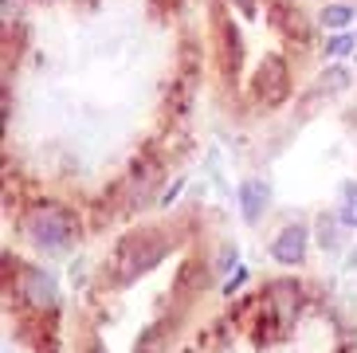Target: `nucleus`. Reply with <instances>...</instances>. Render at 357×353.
Returning a JSON list of instances; mask_svg holds the SVG:
<instances>
[{
	"label": "nucleus",
	"instance_id": "1",
	"mask_svg": "<svg viewBox=\"0 0 357 353\" xmlns=\"http://www.w3.org/2000/svg\"><path fill=\"white\" fill-rule=\"evenodd\" d=\"M165 251H169V239L158 236V232H142V236L122 239V248H118V255H114V279L130 283V279H137V275H146L149 267L161 263Z\"/></svg>",
	"mask_w": 357,
	"mask_h": 353
},
{
	"label": "nucleus",
	"instance_id": "2",
	"mask_svg": "<svg viewBox=\"0 0 357 353\" xmlns=\"http://www.w3.org/2000/svg\"><path fill=\"white\" fill-rule=\"evenodd\" d=\"M24 232H28V239H32V243H40V248L63 251L67 243L75 239V232H79V228H75V220H71V212H67V208L40 204V208H32V212H28Z\"/></svg>",
	"mask_w": 357,
	"mask_h": 353
},
{
	"label": "nucleus",
	"instance_id": "3",
	"mask_svg": "<svg viewBox=\"0 0 357 353\" xmlns=\"http://www.w3.org/2000/svg\"><path fill=\"white\" fill-rule=\"evenodd\" d=\"M287 63L279 59V55H267V59L259 63V71H255V94H259L267 106L283 103L287 98Z\"/></svg>",
	"mask_w": 357,
	"mask_h": 353
},
{
	"label": "nucleus",
	"instance_id": "4",
	"mask_svg": "<svg viewBox=\"0 0 357 353\" xmlns=\"http://www.w3.org/2000/svg\"><path fill=\"white\" fill-rule=\"evenodd\" d=\"M20 299L32 302V306H40V310H52L55 302H59V287H55V279L47 275V271H24L20 275Z\"/></svg>",
	"mask_w": 357,
	"mask_h": 353
},
{
	"label": "nucleus",
	"instance_id": "5",
	"mask_svg": "<svg viewBox=\"0 0 357 353\" xmlns=\"http://www.w3.org/2000/svg\"><path fill=\"white\" fill-rule=\"evenodd\" d=\"M271 255L279 263H287V267L303 263V255H306V228L303 224H287V228L279 232V239L271 243Z\"/></svg>",
	"mask_w": 357,
	"mask_h": 353
},
{
	"label": "nucleus",
	"instance_id": "6",
	"mask_svg": "<svg viewBox=\"0 0 357 353\" xmlns=\"http://www.w3.org/2000/svg\"><path fill=\"white\" fill-rule=\"evenodd\" d=\"M259 197H267V193H263L255 181H252V185H243V208H248V220L259 216Z\"/></svg>",
	"mask_w": 357,
	"mask_h": 353
},
{
	"label": "nucleus",
	"instance_id": "7",
	"mask_svg": "<svg viewBox=\"0 0 357 353\" xmlns=\"http://www.w3.org/2000/svg\"><path fill=\"white\" fill-rule=\"evenodd\" d=\"M342 220L357 224V185H346V197H342Z\"/></svg>",
	"mask_w": 357,
	"mask_h": 353
},
{
	"label": "nucleus",
	"instance_id": "8",
	"mask_svg": "<svg viewBox=\"0 0 357 353\" xmlns=\"http://www.w3.org/2000/svg\"><path fill=\"white\" fill-rule=\"evenodd\" d=\"M322 20L330 24V28H346V24H349V8H326Z\"/></svg>",
	"mask_w": 357,
	"mask_h": 353
}]
</instances>
